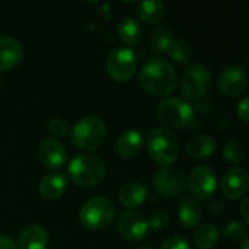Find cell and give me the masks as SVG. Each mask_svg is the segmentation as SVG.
I'll return each mask as SVG.
<instances>
[{
  "instance_id": "obj_14",
  "label": "cell",
  "mask_w": 249,
  "mask_h": 249,
  "mask_svg": "<svg viewBox=\"0 0 249 249\" xmlns=\"http://www.w3.org/2000/svg\"><path fill=\"white\" fill-rule=\"evenodd\" d=\"M39 162L48 169H57L66 162V147L55 139H44L38 147Z\"/></svg>"
},
{
  "instance_id": "obj_23",
  "label": "cell",
  "mask_w": 249,
  "mask_h": 249,
  "mask_svg": "<svg viewBox=\"0 0 249 249\" xmlns=\"http://www.w3.org/2000/svg\"><path fill=\"white\" fill-rule=\"evenodd\" d=\"M140 19L147 23V25H156L160 23L162 19L165 18L166 9L165 4L159 0H146L142 1L137 7Z\"/></svg>"
},
{
  "instance_id": "obj_33",
  "label": "cell",
  "mask_w": 249,
  "mask_h": 249,
  "mask_svg": "<svg viewBox=\"0 0 249 249\" xmlns=\"http://www.w3.org/2000/svg\"><path fill=\"white\" fill-rule=\"evenodd\" d=\"M0 249H16V244L12 238L0 233Z\"/></svg>"
},
{
  "instance_id": "obj_22",
  "label": "cell",
  "mask_w": 249,
  "mask_h": 249,
  "mask_svg": "<svg viewBox=\"0 0 249 249\" xmlns=\"http://www.w3.org/2000/svg\"><path fill=\"white\" fill-rule=\"evenodd\" d=\"M117 35L125 45H137L143 36V28L134 18H124L117 26Z\"/></svg>"
},
{
  "instance_id": "obj_3",
  "label": "cell",
  "mask_w": 249,
  "mask_h": 249,
  "mask_svg": "<svg viewBox=\"0 0 249 249\" xmlns=\"http://www.w3.org/2000/svg\"><path fill=\"white\" fill-rule=\"evenodd\" d=\"M146 147L150 158L162 166H171L179 156L178 137L168 128H153L146 136Z\"/></svg>"
},
{
  "instance_id": "obj_35",
  "label": "cell",
  "mask_w": 249,
  "mask_h": 249,
  "mask_svg": "<svg viewBox=\"0 0 249 249\" xmlns=\"http://www.w3.org/2000/svg\"><path fill=\"white\" fill-rule=\"evenodd\" d=\"M210 210H212V214H222V212L225 210L223 209V203L219 201V200H214L210 203Z\"/></svg>"
},
{
  "instance_id": "obj_15",
  "label": "cell",
  "mask_w": 249,
  "mask_h": 249,
  "mask_svg": "<svg viewBox=\"0 0 249 249\" xmlns=\"http://www.w3.org/2000/svg\"><path fill=\"white\" fill-rule=\"evenodd\" d=\"M23 58L20 42L7 35H0V71H9L16 67Z\"/></svg>"
},
{
  "instance_id": "obj_30",
  "label": "cell",
  "mask_w": 249,
  "mask_h": 249,
  "mask_svg": "<svg viewBox=\"0 0 249 249\" xmlns=\"http://www.w3.org/2000/svg\"><path fill=\"white\" fill-rule=\"evenodd\" d=\"M147 223H149V229L152 228V229H156V231H162V229L168 228V225H169V214L162 212V210L155 212V213H152Z\"/></svg>"
},
{
  "instance_id": "obj_25",
  "label": "cell",
  "mask_w": 249,
  "mask_h": 249,
  "mask_svg": "<svg viewBox=\"0 0 249 249\" xmlns=\"http://www.w3.org/2000/svg\"><path fill=\"white\" fill-rule=\"evenodd\" d=\"M174 41V35L172 31L166 26H158L156 29L152 31L150 35V47L155 53L159 54H165L168 53L171 44Z\"/></svg>"
},
{
  "instance_id": "obj_18",
  "label": "cell",
  "mask_w": 249,
  "mask_h": 249,
  "mask_svg": "<svg viewBox=\"0 0 249 249\" xmlns=\"http://www.w3.org/2000/svg\"><path fill=\"white\" fill-rule=\"evenodd\" d=\"M69 187V181L63 174H50L41 178L38 184V191L45 200L61 198Z\"/></svg>"
},
{
  "instance_id": "obj_34",
  "label": "cell",
  "mask_w": 249,
  "mask_h": 249,
  "mask_svg": "<svg viewBox=\"0 0 249 249\" xmlns=\"http://www.w3.org/2000/svg\"><path fill=\"white\" fill-rule=\"evenodd\" d=\"M248 198H244L242 203H241V214H242V219L245 222V225H249V214H248Z\"/></svg>"
},
{
  "instance_id": "obj_26",
  "label": "cell",
  "mask_w": 249,
  "mask_h": 249,
  "mask_svg": "<svg viewBox=\"0 0 249 249\" xmlns=\"http://www.w3.org/2000/svg\"><path fill=\"white\" fill-rule=\"evenodd\" d=\"M168 54L172 58V61H175L178 64H188L193 57V51H191L188 42L181 38H174V41L168 50Z\"/></svg>"
},
{
  "instance_id": "obj_10",
  "label": "cell",
  "mask_w": 249,
  "mask_h": 249,
  "mask_svg": "<svg viewBox=\"0 0 249 249\" xmlns=\"http://www.w3.org/2000/svg\"><path fill=\"white\" fill-rule=\"evenodd\" d=\"M187 188L191 191L196 200L212 198L217 190L216 172L207 165L196 166L187 178Z\"/></svg>"
},
{
  "instance_id": "obj_19",
  "label": "cell",
  "mask_w": 249,
  "mask_h": 249,
  "mask_svg": "<svg viewBox=\"0 0 249 249\" xmlns=\"http://www.w3.org/2000/svg\"><path fill=\"white\" fill-rule=\"evenodd\" d=\"M147 188L140 182H128L123 185L118 191V201L125 209H137L143 206L147 200Z\"/></svg>"
},
{
  "instance_id": "obj_27",
  "label": "cell",
  "mask_w": 249,
  "mask_h": 249,
  "mask_svg": "<svg viewBox=\"0 0 249 249\" xmlns=\"http://www.w3.org/2000/svg\"><path fill=\"white\" fill-rule=\"evenodd\" d=\"M244 156H245V149H244V146L238 140H231V142H228L225 144V147H223V158L229 163L238 165V163L242 162Z\"/></svg>"
},
{
  "instance_id": "obj_12",
  "label": "cell",
  "mask_w": 249,
  "mask_h": 249,
  "mask_svg": "<svg viewBox=\"0 0 249 249\" xmlns=\"http://www.w3.org/2000/svg\"><path fill=\"white\" fill-rule=\"evenodd\" d=\"M249 187V175L247 172V169L244 168H232L229 169L222 181H220V193L223 196V198L229 200V201H235V200H239L242 198L247 191H248Z\"/></svg>"
},
{
  "instance_id": "obj_4",
  "label": "cell",
  "mask_w": 249,
  "mask_h": 249,
  "mask_svg": "<svg viewBox=\"0 0 249 249\" xmlns=\"http://www.w3.org/2000/svg\"><path fill=\"white\" fill-rule=\"evenodd\" d=\"M107 137V125L102 118L89 115L74 124L70 131L71 143L82 152H92L98 149Z\"/></svg>"
},
{
  "instance_id": "obj_1",
  "label": "cell",
  "mask_w": 249,
  "mask_h": 249,
  "mask_svg": "<svg viewBox=\"0 0 249 249\" xmlns=\"http://www.w3.org/2000/svg\"><path fill=\"white\" fill-rule=\"evenodd\" d=\"M139 83L144 92L153 96L168 98L178 88V74L169 61L163 58H150L140 69Z\"/></svg>"
},
{
  "instance_id": "obj_5",
  "label": "cell",
  "mask_w": 249,
  "mask_h": 249,
  "mask_svg": "<svg viewBox=\"0 0 249 249\" xmlns=\"http://www.w3.org/2000/svg\"><path fill=\"white\" fill-rule=\"evenodd\" d=\"M80 222L90 231H102L108 228L115 217V206L109 198L93 197L89 198L79 212Z\"/></svg>"
},
{
  "instance_id": "obj_7",
  "label": "cell",
  "mask_w": 249,
  "mask_h": 249,
  "mask_svg": "<svg viewBox=\"0 0 249 249\" xmlns=\"http://www.w3.org/2000/svg\"><path fill=\"white\" fill-rule=\"evenodd\" d=\"M107 74L118 83L128 82L137 70V55L128 47L114 48L105 60Z\"/></svg>"
},
{
  "instance_id": "obj_16",
  "label": "cell",
  "mask_w": 249,
  "mask_h": 249,
  "mask_svg": "<svg viewBox=\"0 0 249 249\" xmlns=\"http://www.w3.org/2000/svg\"><path fill=\"white\" fill-rule=\"evenodd\" d=\"M143 143L144 140H143L142 131L136 128H130L118 136L115 142V152L118 156L124 159H131V158H136L142 152Z\"/></svg>"
},
{
  "instance_id": "obj_37",
  "label": "cell",
  "mask_w": 249,
  "mask_h": 249,
  "mask_svg": "<svg viewBox=\"0 0 249 249\" xmlns=\"http://www.w3.org/2000/svg\"><path fill=\"white\" fill-rule=\"evenodd\" d=\"M136 249H153L152 247H147V245H140V247H137Z\"/></svg>"
},
{
  "instance_id": "obj_6",
  "label": "cell",
  "mask_w": 249,
  "mask_h": 249,
  "mask_svg": "<svg viewBox=\"0 0 249 249\" xmlns=\"http://www.w3.org/2000/svg\"><path fill=\"white\" fill-rule=\"evenodd\" d=\"M159 121L169 128H185L194 118L193 107L181 98H165L156 108Z\"/></svg>"
},
{
  "instance_id": "obj_21",
  "label": "cell",
  "mask_w": 249,
  "mask_h": 249,
  "mask_svg": "<svg viewBox=\"0 0 249 249\" xmlns=\"http://www.w3.org/2000/svg\"><path fill=\"white\" fill-rule=\"evenodd\" d=\"M216 149V140L209 134L194 136L187 143V155L193 159H207L212 155H214Z\"/></svg>"
},
{
  "instance_id": "obj_32",
  "label": "cell",
  "mask_w": 249,
  "mask_h": 249,
  "mask_svg": "<svg viewBox=\"0 0 249 249\" xmlns=\"http://www.w3.org/2000/svg\"><path fill=\"white\" fill-rule=\"evenodd\" d=\"M236 112H238V117L244 121V123H248L249 121V99L248 98H244L238 107H236Z\"/></svg>"
},
{
  "instance_id": "obj_8",
  "label": "cell",
  "mask_w": 249,
  "mask_h": 249,
  "mask_svg": "<svg viewBox=\"0 0 249 249\" xmlns=\"http://www.w3.org/2000/svg\"><path fill=\"white\" fill-rule=\"evenodd\" d=\"M212 73L203 64H191L182 74L181 90L190 101L203 99L212 88Z\"/></svg>"
},
{
  "instance_id": "obj_17",
  "label": "cell",
  "mask_w": 249,
  "mask_h": 249,
  "mask_svg": "<svg viewBox=\"0 0 249 249\" xmlns=\"http://www.w3.org/2000/svg\"><path fill=\"white\" fill-rule=\"evenodd\" d=\"M48 232L39 225L26 226L18 236L16 249H47L48 247Z\"/></svg>"
},
{
  "instance_id": "obj_9",
  "label": "cell",
  "mask_w": 249,
  "mask_h": 249,
  "mask_svg": "<svg viewBox=\"0 0 249 249\" xmlns=\"http://www.w3.org/2000/svg\"><path fill=\"white\" fill-rule=\"evenodd\" d=\"M153 188L162 197L177 198L187 190V175L178 168L166 166L153 177Z\"/></svg>"
},
{
  "instance_id": "obj_36",
  "label": "cell",
  "mask_w": 249,
  "mask_h": 249,
  "mask_svg": "<svg viewBox=\"0 0 249 249\" xmlns=\"http://www.w3.org/2000/svg\"><path fill=\"white\" fill-rule=\"evenodd\" d=\"M239 249H249V239L248 238H245L244 239V242H242V245H241V248Z\"/></svg>"
},
{
  "instance_id": "obj_2",
  "label": "cell",
  "mask_w": 249,
  "mask_h": 249,
  "mask_svg": "<svg viewBox=\"0 0 249 249\" xmlns=\"http://www.w3.org/2000/svg\"><path fill=\"white\" fill-rule=\"evenodd\" d=\"M69 177L80 188H92L101 184L107 174L105 162L92 153H80L69 163Z\"/></svg>"
},
{
  "instance_id": "obj_13",
  "label": "cell",
  "mask_w": 249,
  "mask_h": 249,
  "mask_svg": "<svg viewBox=\"0 0 249 249\" xmlns=\"http://www.w3.org/2000/svg\"><path fill=\"white\" fill-rule=\"evenodd\" d=\"M248 86V74L241 66H229L219 76V89L229 98L241 96Z\"/></svg>"
},
{
  "instance_id": "obj_31",
  "label": "cell",
  "mask_w": 249,
  "mask_h": 249,
  "mask_svg": "<svg viewBox=\"0 0 249 249\" xmlns=\"http://www.w3.org/2000/svg\"><path fill=\"white\" fill-rule=\"evenodd\" d=\"M159 249H191L190 242L182 236H172L162 242Z\"/></svg>"
},
{
  "instance_id": "obj_11",
  "label": "cell",
  "mask_w": 249,
  "mask_h": 249,
  "mask_svg": "<svg viewBox=\"0 0 249 249\" xmlns=\"http://www.w3.org/2000/svg\"><path fill=\"white\" fill-rule=\"evenodd\" d=\"M117 232L128 242H139L147 236V219L134 210H127L117 220Z\"/></svg>"
},
{
  "instance_id": "obj_29",
  "label": "cell",
  "mask_w": 249,
  "mask_h": 249,
  "mask_svg": "<svg viewBox=\"0 0 249 249\" xmlns=\"http://www.w3.org/2000/svg\"><path fill=\"white\" fill-rule=\"evenodd\" d=\"M69 130H70V127L63 118L54 117V118L48 120V123H47V131L50 134H53L54 137H63L69 133Z\"/></svg>"
},
{
  "instance_id": "obj_20",
  "label": "cell",
  "mask_w": 249,
  "mask_h": 249,
  "mask_svg": "<svg viewBox=\"0 0 249 249\" xmlns=\"http://www.w3.org/2000/svg\"><path fill=\"white\" fill-rule=\"evenodd\" d=\"M178 219L184 228L193 229L200 226L203 219V210L200 203L196 198H182L178 206Z\"/></svg>"
},
{
  "instance_id": "obj_28",
  "label": "cell",
  "mask_w": 249,
  "mask_h": 249,
  "mask_svg": "<svg viewBox=\"0 0 249 249\" xmlns=\"http://www.w3.org/2000/svg\"><path fill=\"white\" fill-rule=\"evenodd\" d=\"M223 236L231 242H239L247 238V226L241 222H229L223 229Z\"/></svg>"
},
{
  "instance_id": "obj_24",
  "label": "cell",
  "mask_w": 249,
  "mask_h": 249,
  "mask_svg": "<svg viewBox=\"0 0 249 249\" xmlns=\"http://www.w3.org/2000/svg\"><path fill=\"white\" fill-rule=\"evenodd\" d=\"M219 238H220L219 229L212 223H206L197 228L193 236V242L198 249H212L217 245Z\"/></svg>"
}]
</instances>
